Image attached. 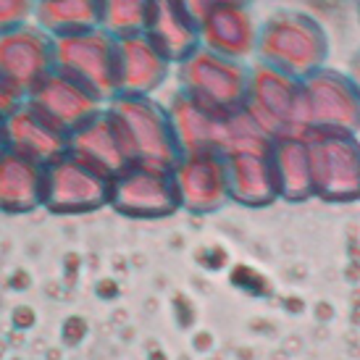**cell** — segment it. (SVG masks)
Here are the masks:
<instances>
[{"instance_id": "obj_1", "label": "cell", "mask_w": 360, "mask_h": 360, "mask_svg": "<svg viewBox=\"0 0 360 360\" xmlns=\"http://www.w3.org/2000/svg\"><path fill=\"white\" fill-rule=\"evenodd\" d=\"M329 51V34L323 24L305 11L279 8L260 21L255 60L295 79H305L323 69Z\"/></svg>"}, {"instance_id": "obj_2", "label": "cell", "mask_w": 360, "mask_h": 360, "mask_svg": "<svg viewBox=\"0 0 360 360\" xmlns=\"http://www.w3.org/2000/svg\"><path fill=\"white\" fill-rule=\"evenodd\" d=\"M176 84L202 108L234 113L245 108L250 84V60L226 58L208 48H198L176 66Z\"/></svg>"}, {"instance_id": "obj_3", "label": "cell", "mask_w": 360, "mask_h": 360, "mask_svg": "<svg viewBox=\"0 0 360 360\" xmlns=\"http://www.w3.org/2000/svg\"><path fill=\"white\" fill-rule=\"evenodd\" d=\"M108 105L127 129L134 163L158 169L176 166L181 148L169 105L155 103L150 95H116L113 101H108Z\"/></svg>"}, {"instance_id": "obj_4", "label": "cell", "mask_w": 360, "mask_h": 360, "mask_svg": "<svg viewBox=\"0 0 360 360\" xmlns=\"http://www.w3.org/2000/svg\"><path fill=\"white\" fill-rule=\"evenodd\" d=\"M245 110L258 121L271 137H295L305 127V103H302V79H295L284 71H276L252 60L250 84Z\"/></svg>"}, {"instance_id": "obj_5", "label": "cell", "mask_w": 360, "mask_h": 360, "mask_svg": "<svg viewBox=\"0 0 360 360\" xmlns=\"http://www.w3.org/2000/svg\"><path fill=\"white\" fill-rule=\"evenodd\" d=\"M56 69L108 103L119 95V37L105 27L56 37Z\"/></svg>"}, {"instance_id": "obj_6", "label": "cell", "mask_w": 360, "mask_h": 360, "mask_svg": "<svg viewBox=\"0 0 360 360\" xmlns=\"http://www.w3.org/2000/svg\"><path fill=\"white\" fill-rule=\"evenodd\" d=\"M302 103L308 129H360V90L347 71L323 66L316 74L305 77Z\"/></svg>"}, {"instance_id": "obj_7", "label": "cell", "mask_w": 360, "mask_h": 360, "mask_svg": "<svg viewBox=\"0 0 360 360\" xmlns=\"http://www.w3.org/2000/svg\"><path fill=\"white\" fill-rule=\"evenodd\" d=\"M45 174V205L56 213L95 210L113 195V176L77 158L74 153L48 163Z\"/></svg>"}, {"instance_id": "obj_8", "label": "cell", "mask_w": 360, "mask_h": 360, "mask_svg": "<svg viewBox=\"0 0 360 360\" xmlns=\"http://www.w3.org/2000/svg\"><path fill=\"white\" fill-rule=\"evenodd\" d=\"M56 71V37L37 21L0 32V74L30 95L48 74Z\"/></svg>"}, {"instance_id": "obj_9", "label": "cell", "mask_w": 360, "mask_h": 360, "mask_svg": "<svg viewBox=\"0 0 360 360\" xmlns=\"http://www.w3.org/2000/svg\"><path fill=\"white\" fill-rule=\"evenodd\" d=\"M69 153L77 158L87 160L90 166L105 171L108 176H119L124 169L134 163L127 129L119 116L110 110V105L95 113L87 124L69 134Z\"/></svg>"}, {"instance_id": "obj_10", "label": "cell", "mask_w": 360, "mask_h": 360, "mask_svg": "<svg viewBox=\"0 0 360 360\" xmlns=\"http://www.w3.org/2000/svg\"><path fill=\"white\" fill-rule=\"evenodd\" d=\"M27 103L40 110L45 119H51L53 124H58L60 129H66L71 134L74 129H79L82 124L101 113L108 103L103 101L98 92H92L87 84L71 79L63 71H53L45 79L27 95Z\"/></svg>"}, {"instance_id": "obj_11", "label": "cell", "mask_w": 360, "mask_h": 360, "mask_svg": "<svg viewBox=\"0 0 360 360\" xmlns=\"http://www.w3.org/2000/svg\"><path fill=\"white\" fill-rule=\"evenodd\" d=\"M110 200L116 202L124 213H137V216H158L176 208L179 187L174 179V169H158V166H145V163H131L119 176H113V195Z\"/></svg>"}, {"instance_id": "obj_12", "label": "cell", "mask_w": 360, "mask_h": 360, "mask_svg": "<svg viewBox=\"0 0 360 360\" xmlns=\"http://www.w3.org/2000/svg\"><path fill=\"white\" fill-rule=\"evenodd\" d=\"M142 32L176 66L200 48V19L187 0H150Z\"/></svg>"}, {"instance_id": "obj_13", "label": "cell", "mask_w": 360, "mask_h": 360, "mask_svg": "<svg viewBox=\"0 0 360 360\" xmlns=\"http://www.w3.org/2000/svg\"><path fill=\"white\" fill-rule=\"evenodd\" d=\"M258 30L252 6H221L200 16V45L226 58L252 60Z\"/></svg>"}, {"instance_id": "obj_14", "label": "cell", "mask_w": 360, "mask_h": 360, "mask_svg": "<svg viewBox=\"0 0 360 360\" xmlns=\"http://www.w3.org/2000/svg\"><path fill=\"white\" fill-rule=\"evenodd\" d=\"M6 145L8 150L48 166L69 153V131L45 119L34 105L24 101L6 119Z\"/></svg>"}, {"instance_id": "obj_15", "label": "cell", "mask_w": 360, "mask_h": 360, "mask_svg": "<svg viewBox=\"0 0 360 360\" xmlns=\"http://www.w3.org/2000/svg\"><path fill=\"white\" fill-rule=\"evenodd\" d=\"M174 63L145 34L119 37V95H150L171 77Z\"/></svg>"}, {"instance_id": "obj_16", "label": "cell", "mask_w": 360, "mask_h": 360, "mask_svg": "<svg viewBox=\"0 0 360 360\" xmlns=\"http://www.w3.org/2000/svg\"><path fill=\"white\" fill-rule=\"evenodd\" d=\"M179 198L190 208H216L224 190H229V166L224 153H190L174 166Z\"/></svg>"}, {"instance_id": "obj_17", "label": "cell", "mask_w": 360, "mask_h": 360, "mask_svg": "<svg viewBox=\"0 0 360 360\" xmlns=\"http://www.w3.org/2000/svg\"><path fill=\"white\" fill-rule=\"evenodd\" d=\"M45 166L21 153H0V210L30 213L45 205Z\"/></svg>"}, {"instance_id": "obj_18", "label": "cell", "mask_w": 360, "mask_h": 360, "mask_svg": "<svg viewBox=\"0 0 360 360\" xmlns=\"http://www.w3.org/2000/svg\"><path fill=\"white\" fill-rule=\"evenodd\" d=\"M105 0H37L34 19L53 37L77 34V32L103 27Z\"/></svg>"}, {"instance_id": "obj_19", "label": "cell", "mask_w": 360, "mask_h": 360, "mask_svg": "<svg viewBox=\"0 0 360 360\" xmlns=\"http://www.w3.org/2000/svg\"><path fill=\"white\" fill-rule=\"evenodd\" d=\"M148 6H150V0H105V6H103V27L110 34H116V37L137 34L145 27Z\"/></svg>"}, {"instance_id": "obj_20", "label": "cell", "mask_w": 360, "mask_h": 360, "mask_svg": "<svg viewBox=\"0 0 360 360\" xmlns=\"http://www.w3.org/2000/svg\"><path fill=\"white\" fill-rule=\"evenodd\" d=\"M34 6L37 0H0V32L34 19Z\"/></svg>"}, {"instance_id": "obj_21", "label": "cell", "mask_w": 360, "mask_h": 360, "mask_svg": "<svg viewBox=\"0 0 360 360\" xmlns=\"http://www.w3.org/2000/svg\"><path fill=\"white\" fill-rule=\"evenodd\" d=\"M24 101H27V95H24L19 87H13V84L0 74V116L8 119L11 113L19 108Z\"/></svg>"}, {"instance_id": "obj_22", "label": "cell", "mask_w": 360, "mask_h": 360, "mask_svg": "<svg viewBox=\"0 0 360 360\" xmlns=\"http://www.w3.org/2000/svg\"><path fill=\"white\" fill-rule=\"evenodd\" d=\"M187 6H190V8L198 13V19H200L208 11L221 8V6H255V0H187Z\"/></svg>"}, {"instance_id": "obj_23", "label": "cell", "mask_w": 360, "mask_h": 360, "mask_svg": "<svg viewBox=\"0 0 360 360\" xmlns=\"http://www.w3.org/2000/svg\"><path fill=\"white\" fill-rule=\"evenodd\" d=\"M347 74H350V79L355 82V87L360 90V48L355 53H352L350 58V69H347Z\"/></svg>"}, {"instance_id": "obj_24", "label": "cell", "mask_w": 360, "mask_h": 360, "mask_svg": "<svg viewBox=\"0 0 360 360\" xmlns=\"http://www.w3.org/2000/svg\"><path fill=\"white\" fill-rule=\"evenodd\" d=\"M8 150V145H6V116H0V153Z\"/></svg>"}, {"instance_id": "obj_25", "label": "cell", "mask_w": 360, "mask_h": 360, "mask_svg": "<svg viewBox=\"0 0 360 360\" xmlns=\"http://www.w3.org/2000/svg\"><path fill=\"white\" fill-rule=\"evenodd\" d=\"M355 8H358V21H360V0H358V6H355Z\"/></svg>"}]
</instances>
